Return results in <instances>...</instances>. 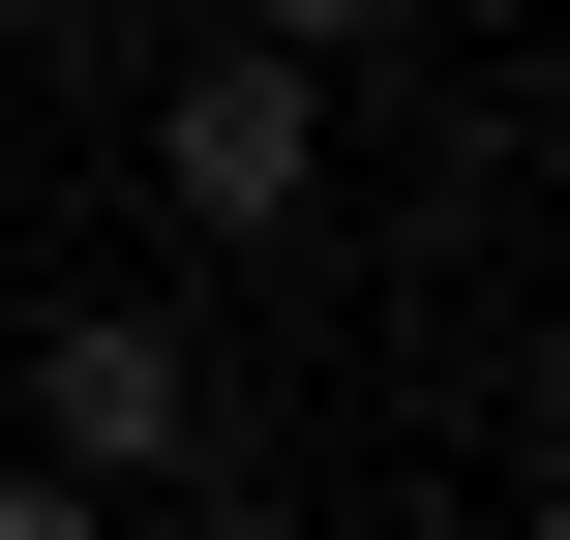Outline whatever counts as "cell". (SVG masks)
I'll return each mask as SVG.
<instances>
[{
    "instance_id": "cell-1",
    "label": "cell",
    "mask_w": 570,
    "mask_h": 540,
    "mask_svg": "<svg viewBox=\"0 0 570 540\" xmlns=\"http://www.w3.org/2000/svg\"><path fill=\"white\" fill-rule=\"evenodd\" d=\"M0 421H30L60 481H210V451H240V391H210L180 301H30V331H0Z\"/></svg>"
},
{
    "instance_id": "cell-2",
    "label": "cell",
    "mask_w": 570,
    "mask_h": 540,
    "mask_svg": "<svg viewBox=\"0 0 570 540\" xmlns=\"http://www.w3.org/2000/svg\"><path fill=\"white\" fill-rule=\"evenodd\" d=\"M150 210H180V240H301V210H331V60H240V30H210V60L150 90Z\"/></svg>"
},
{
    "instance_id": "cell-3",
    "label": "cell",
    "mask_w": 570,
    "mask_h": 540,
    "mask_svg": "<svg viewBox=\"0 0 570 540\" xmlns=\"http://www.w3.org/2000/svg\"><path fill=\"white\" fill-rule=\"evenodd\" d=\"M210 30H240V60H391L421 0H210Z\"/></svg>"
},
{
    "instance_id": "cell-4",
    "label": "cell",
    "mask_w": 570,
    "mask_h": 540,
    "mask_svg": "<svg viewBox=\"0 0 570 540\" xmlns=\"http://www.w3.org/2000/svg\"><path fill=\"white\" fill-rule=\"evenodd\" d=\"M0 540H120V481H60V451H0Z\"/></svg>"
},
{
    "instance_id": "cell-5",
    "label": "cell",
    "mask_w": 570,
    "mask_h": 540,
    "mask_svg": "<svg viewBox=\"0 0 570 540\" xmlns=\"http://www.w3.org/2000/svg\"><path fill=\"white\" fill-rule=\"evenodd\" d=\"M511 540H570V451H541V511H511Z\"/></svg>"
}]
</instances>
